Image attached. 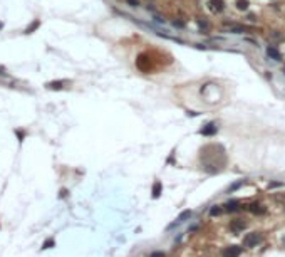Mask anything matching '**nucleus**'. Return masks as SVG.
Listing matches in <instances>:
<instances>
[{
	"instance_id": "f257e3e1",
	"label": "nucleus",
	"mask_w": 285,
	"mask_h": 257,
	"mask_svg": "<svg viewBox=\"0 0 285 257\" xmlns=\"http://www.w3.org/2000/svg\"><path fill=\"white\" fill-rule=\"evenodd\" d=\"M260 234L258 232H252V234H247L245 237H243V246L245 247H248V249H252V247H255L257 244L260 242Z\"/></svg>"
},
{
	"instance_id": "f03ea898",
	"label": "nucleus",
	"mask_w": 285,
	"mask_h": 257,
	"mask_svg": "<svg viewBox=\"0 0 285 257\" xmlns=\"http://www.w3.org/2000/svg\"><path fill=\"white\" fill-rule=\"evenodd\" d=\"M240 254H242V247H238V246H228L223 249V252H221L223 257H238Z\"/></svg>"
},
{
	"instance_id": "7ed1b4c3",
	"label": "nucleus",
	"mask_w": 285,
	"mask_h": 257,
	"mask_svg": "<svg viewBox=\"0 0 285 257\" xmlns=\"http://www.w3.org/2000/svg\"><path fill=\"white\" fill-rule=\"evenodd\" d=\"M210 9L216 12V14H220V12L225 10V2L223 0H210Z\"/></svg>"
},
{
	"instance_id": "20e7f679",
	"label": "nucleus",
	"mask_w": 285,
	"mask_h": 257,
	"mask_svg": "<svg viewBox=\"0 0 285 257\" xmlns=\"http://www.w3.org/2000/svg\"><path fill=\"white\" fill-rule=\"evenodd\" d=\"M267 54H268V57L274 59V61H282V56H280L278 49H277L275 45H268V47H267Z\"/></svg>"
},
{
	"instance_id": "39448f33",
	"label": "nucleus",
	"mask_w": 285,
	"mask_h": 257,
	"mask_svg": "<svg viewBox=\"0 0 285 257\" xmlns=\"http://www.w3.org/2000/svg\"><path fill=\"white\" fill-rule=\"evenodd\" d=\"M245 227H247V223L243 220H240V218H237V220H233L232 223H230V229H232L233 232H242Z\"/></svg>"
},
{
	"instance_id": "423d86ee",
	"label": "nucleus",
	"mask_w": 285,
	"mask_h": 257,
	"mask_svg": "<svg viewBox=\"0 0 285 257\" xmlns=\"http://www.w3.org/2000/svg\"><path fill=\"white\" fill-rule=\"evenodd\" d=\"M215 133H216V124L215 123H208L203 130H201V135H205V136H210V135H215Z\"/></svg>"
},
{
	"instance_id": "0eeeda50",
	"label": "nucleus",
	"mask_w": 285,
	"mask_h": 257,
	"mask_svg": "<svg viewBox=\"0 0 285 257\" xmlns=\"http://www.w3.org/2000/svg\"><path fill=\"white\" fill-rule=\"evenodd\" d=\"M64 84L65 82L64 81H51V82H47V89H52V91H60L64 88Z\"/></svg>"
},
{
	"instance_id": "6e6552de",
	"label": "nucleus",
	"mask_w": 285,
	"mask_h": 257,
	"mask_svg": "<svg viewBox=\"0 0 285 257\" xmlns=\"http://www.w3.org/2000/svg\"><path fill=\"white\" fill-rule=\"evenodd\" d=\"M238 205H240V202H238V200H230V202H226V204H225V210H228V212H237Z\"/></svg>"
},
{
	"instance_id": "1a4fd4ad",
	"label": "nucleus",
	"mask_w": 285,
	"mask_h": 257,
	"mask_svg": "<svg viewBox=\"0 0 285 257\" xmlns=\"http://www.w3.org/2000/svg\"><path fill=\"white\" fill-rule=\"evenodd\" d=\"M161 190H163V186H161L159 181H154V185H153V197L158 198L161 195Z\"/></svg>"
},
{
	"instance_id": "9d476101",
	"label": "nucleus",
	"mask_w": 285,
	"mask_h": 257,
	"mask_svg": "<svg viewBox=\"0 0 285 257\" xmlns=\"http://www.w3.org/2000/svg\"><path fill=\"white\" fill-rule=\"evenodd\" d=\"M191 217V210H183V212L180 213V217H178V223H181V222H185V220H188V218Z\"/></svg>"
},
{
	"instance_id": "9b49d317",
	"label": "nucleus",
	"mask_w": 285,
	"mask_h": 257,
	"mask_svg": "<svg viewBox=\"0 0 285 257\" xmlns=\"http://www.w3.org/2000/svg\"><path fill=\"white\" fill-rule=\"evenodd\" d=\"M250 2L248 0H237V9L238 10H248Z\"/></svg>"
},
{
	"instance_id": "f8f14e48",
	"label": "nucleus",
	"mask_w": 285,
	"mask_h": 257,
	"mask_svg": "<svg viewBox=\"0 0 285 257\" xmlns=\"http://www.w3.org/2000/svg\"><path fill=\"white\" fill-rule=\"evenodd\" d=\"M250 210H252L253 213H265V209H263V207L260 205V204H252V205H250Z\"/></svg>"
},
{
	"instance_id": "ddd939ff",
	"label": "nucleus",
	"mask_w": 285,
	"mask_h": 257,
	"mask_svg": "<svg viewBox=\"0 0 285 257\" xmlns=\"http://www.w3.org/2000/svg\"><path fill=\"white\" fill-rule=\"evenodd\" d=\"M245 30H247V27H243V25H233V24H232V32H233V34H243Z\"/></svg>"
},
{
	"instance_id": "4468645a",
	"label": "nucleus",
	"mask_w": 285,
	"mask_h": 257,
	"mask_svg": "<svg viewBox=\"0 0 285 257\" xmlns=\"http://www.w3.org/2000/svg\"><path fill=\"white\" fill-rule=\"evenodd\" d=\"M220 213H221V207L220 205H215V207L210 209V215H212V217H215V215H220Z\"/></svg>"
},
{
	"instance_id": "2eb2a0df",
	"label": "nucleus",
	"mask_w": 285,
	"mask_h": 257,
	"mask_svg": "<svg viewBox=\"0 0 285 257\" xmlns=\"http://www.w3.org/2000/svg\"><path fill=\"white\" fill-rule=\"evenodd\" d=\"M37 27H39V20H34V22H32L30 25L27 27V30H25V32H27V34H30V32L34 30V29H37Z\"/></svg>"
},
{
	"instance_id": "dca6fc26",
	"label": "nucleus",
	"mask_w": 285,
	"mask_h": 257,
	"mask_svg": "<svg viewBox=\"0 0 285 257\" xmlns=\"http://www.w3.org/2000/svg\"><path fill=\"white\" fill-rule=\"evenodd\" d=\"M270 35H272V39H275V40H280V39H282V35L278 34V30H272Z\"/></svg>"
},
{
	"instance_id": "f3484780",
	"label": "nucleus",
	"mask_w": 285,
	"mask_h": 257,
	"mask_svg": "<svg viewBox=\"0 0 285 257\" xmlns=\"http://www.w3.org/2000/svg\"><path fill=\"white\" fill-rule=\"evenodd\" d=\"M173 25H175V27H185V22H183V20H180V19H175V20H173Z\"/></svg>"
},
{
	"instance_id": "a211bd4d",
	"label": "nucleus",
	"mask_w": 285,
	"mask_h": 257,
	"mask_svg": "<svg viewBox=\"0 0 285 257\" xmlns=\"http://www.w3.org/2000/svg\"><path fill=\"white\" fill-rule=\"evenodd\" d=\"M127 3H129L131 7H138L139 5V0H126Z\"/></svg>"
},
{
	"instance_id": "6ab92c4d",
	"label": "nucleus",
	"mask_w": 285,
	"mask_h": 257,
	"mask_svg": "<svg viewBox=\"0 0 285 257\" xmlns=\"http://www.w3.org/2000/svg\"><path fill=\"white\" fill-rule=\"evenodd\" d=\"M198 24H200V27L208 29V22H205V20H198Z\"/></svg>"
},
{
	"instance_id": "aec40b11",
	"label": "nucleus",
	"mask_w": 285,
	"mask_h": 257,
	"mask_svg": "<svg viewBox=\"0 0 285 257\" xmlns=\"http://www.w3.org/2000/svg\"><path fill=\"white\" fill-rule=\"evenodd\" d=\"M151 257H164V254H163V252H153Z\"/></svg>"
},
{
	"instance_id": "412c9836",
	"label": "nucleus",
	"mask_w": 285,
	"mask_h": 257,
	"mask_svg": "<svg viewBox=\"0 0 285 257\" xmlns=\"http://www.w3.org/2000/svg\"><path fill=\"white\" fill-rule=\"evenodd\" d=\"M0 29H2V24H0Z\"/></svg>"
}]
</instances>
